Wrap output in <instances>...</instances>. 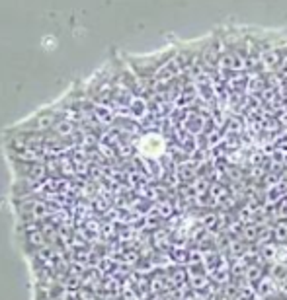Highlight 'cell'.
<instances>
[{"mask_svg":"<svg viewBox=\"0 0 287 300\" xmlns=\"http://www.w3.org/2000/svg\"><path fill=\"white\" fill-rule=\"evenodd\" d=\"M211 300H223V296H219V294H215V296H213Z\"/></svg>","mask_w":287,"mask_h":300,"instance_id":"2","label":"cell"},{"mask_svg":"<svg viewBox=\"0 0 287 300\" xmlns=\"http://www.w3.org/2000/svg\"><path fill=\"white\" fill-rule=\"evenodd\" d=\"M275 238H277L279 242H287V222L285 220H281V222L275 226Z\"/></svg>","mask_w":287,"mask_h":300,"instance_id":"1","label":"cell"}]
</instances>
